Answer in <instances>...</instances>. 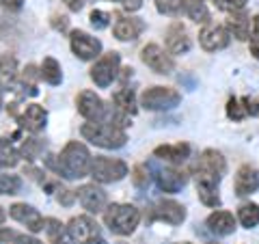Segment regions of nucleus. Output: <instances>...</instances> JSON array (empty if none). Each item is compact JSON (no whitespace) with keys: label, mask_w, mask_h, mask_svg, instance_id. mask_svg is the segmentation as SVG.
Here are the masks:
<instances>
[{"label":"nucleus","mask_w":259,"mask_h":244,"mask_svg":"<svg viewBox=\"0 0 259 244\" xmlns=\"http://www.w3.org/2000/svg\"><path fill=\"white\" fill-rule=\"evenodd\" d=\"M9 214H11L13 221L26 225V229L32 231V233L46 229V221L32 206H26V203H15V206L9 208Z\"/></svg>","instance_id":"15"},{"label":"nucleus","mask_w":259,"mask_h":244,"mask_svg":"<svg viewBox=\"0 0 259 244\" xmlns=\"http://www.w3.org/2000/svg\"><path fill=\"white\" fill-rule=\"evenodd\" d=\"M67 229L76 244H106V240H104L100 233L97 223L89 216H74L69 221Z\"/></svg>","instance_id":"7"},{"label":"nucleus","mask_w":259,"mask_h":244,"mask_svg":"<svg viewBox=\"0 0 259 244\" xmlns=\"http://www.w3.org/2000/svg\"><path fill=\"white\" fill-rule=\"evenodd\" d=\"M151 218H158V221H164L168 225H182L186 221V208L173 199H162L153 208Z\"/></svg>","instance_id":"16"},{"label":"nucleus","mask_w":259,"mask_h":244,"mask_svg":"<svg viewBox=\"0 0 259 244\" xmlns=\"http://www.w3.org/2000/svg\"><path fill=\"white\" fill-rule=\"evenodd\" d=\"M141 59H143V63L147 65L149 69H153L156 74H162V76L171 74V71L175 69V61L164 50H162L160 46H156V44L145 46L143 52H141Z\"/></svg>","instance_id":"10"},{"label":"nucleus","mask_w":259,"mask_h":244,"mask_svg":"<svg viewBox=\"0 0 259 244\" xmlns=\"http://www.w3.org/2000/svg\"><path fill=\"white\" fill-rule=\"evenodd\" d=\"M153 156L158 160H166L171 165H182V162L188 160L190 156V145L188 143H177V145H162V147H156Z\"/></svg>","instance_id":"24"},{"label":"nucleus","mask_w":259,"mask_h":244,"mask_svg":"<svg viewBox=\"0 0 259 244\" xmlns=\"http://www.w3.org/2000/svg\"><path fill=\"white\" fill-rule=\"evenodd\" d=\"M186 13H188V18L197 24H209V20H212L209 9L205 7L203 0H188V3H186Z\"/></svg>","instance_id":"29"},{"label":"nucleus","mask_w":259,"mask_h":244,"mask_svg":"<svg viewBox=\"0 0 259 244\" xmlns=\"http://www.w3.org/2000/svg\"><path fill=\"white\" fill-rule=\"evenodd\" d=\"M153 177H156V184H158V188L162 192H180L186 184H188V175L182 173V171H177V169H153Z\"/></svg>","instance_id":"14"},{"label":"nucleus","mask_w":259,"mask_h":244,"mask_svg":"<svg viewBox=\"0 0 259 244\" xmlns=\"http://www.w3.org/2000/svg\"><path fill=\"white\" fill-rule=\"evenodd\" d=\"M248 0H214V5L218 7V9H223V11H242L246 7Z\"/></svg>","instance_id":"37"},{"label":"nucleus","mask_w":259,"mask_h":244,"mask_svg":"<svg viewBox=\"0 0 259 244\" xmlns=\"http://www.w3.org/2000/svg\"><path fill=\"white\" fill-rule=\"evenodd\" d=\"M46 233L50 244H76L69 229L61 221H56V218H48L46 221Z\"/></svg>","instance_id":"26"},{"label":"nucleus","mask_w":259,"mask_h":244,"mask_svg":"<svg viewBox=\"0 0 259 244\" xmlns=\"http://www.w3.org/2000/svg\"><path fill=\"white\" fill-rule=\"evenodd\" d=\"M22 188V180L18 175L0 173V194H18Z\"/></svg>","instance_id":"34"},{"label":"nucleus","mask_w":259,"mask_h":244,"mask_svg":"<svg viewBox=\"0 0 259 244\" xmlns=\"http://www.w3.org/2000/svg\"><path fill=\"white\" fill-rule=\"evenodd\" d=\"M194 182H197V194L203 206L207 208H218L221 206V197H218V184H221V175L209 173L205 169L194 167Z\"/></svg>","instance_id":"5"},{"label":"nucleus","mask_w":259,"mask_h":244,"mask_svg":"<svg viewBox=\"0 0 259 244\" xmlns=\"http://www.w3.org/2000/svg\"><path fill=\"white\" fill-rule=\"evenodd\" d=\"M127 175V165L119 158H106V156H95L91 162V177L100 184H112L119 182Z\"/></svg>","instance_id":"4"},{"label":"nucleus","mask_w":259,"mask_h":244,"mask_svg":"<svg viewBox=\"0 0 259 244\" xmlns=\"http://www.w3.org/2000/svg\"><path fill=\"white\" fill-rule=\"evenodd\" d=\"M5 218H7V214H5V210H3V206H0V225L5 223Z\"/></svg>","instance_id":"47"},{"label":"nucleus","mask_w":259,"mask_h":244,"mask_svg":"<svg viewBox=\"0 0 259 244\" xmlns=\"http://www.w3.org/2000/svg\"><path fill=\"white\" fill-rule=\"evenodd\" d=\"M194 167L205 169V171H209V173H216L221 177L227 173V162L223 158V153L216 151V149H205L203 153H201V158H199V162Z\"/></svg>","instance_id":"25"},{"label":"nucleus","mask_w":259,"mask_h":244,"mask_svg":"<svg viewBox=\"0 0 259 244\" xmlns=\"http://www.w3.org/2000/svg\"><path fill=\"white\" fill-rule=\"evenodd\" d=\"M7 11H20L24 7V0H0Z\"/></svg>","instance_id":"40"},{"label":"nucleus","mask_w":259,"mask_h":244,"mask_svg":"<svg viewBox=\"0 0 259 244\" xmlns=\"http://www.w3.org/2000/svg\"><path fill=\"white\" fill-rule=\"evenodd\" d=\"M78 112L89 121H102L106 117V106H104L102 97L95 95L93 91H82L78 95Z\"/></svg>","instance_id":"13"},{"label":"nucleus","mask_w":259,"mask_h":244,"mask_svg":"<svg viewBox=\"0 0 259 244\" xmlns=\"http://www.w3.org/2000/svg\"><path fill=\"white\" fill-rule=\"evenodd\" d=\"M229 42H231L229 30H227L225 26H221V24H212V22H209L199 32V44L207 52L225 50V48L229 46Z\"/></svg>","instance_id":"9"},{"label":"nucleus","mask_w":259,"mask_h":244,"mask_svg":"<svg viewBox=\"0 0 259 244\" xmlns=\"http://www.w3.org/2000/svg\"><path fill=\"white\" fill-rule=\"evenodd\" d=\"M156 9L162 15H180L186 9V0H156Z\"/></svg>","instance_id":"33"},{"label":"nucleus","mask_w":259,"mask_h":244,"mask_svg":"<svg viewBox=\"0 0 259 244\" xmlns=\"http://www.w3.org/2000/svg\"><path fill=\"white\" fill-rule=\"evenodd\" d=\"M13 244H44V242H39L37 238H30V235H15Z\"/></svg>","instance_id":"45"},{"label":"nucleus","mask_w":259,"mask_h":244,"mask_svg":"<svg viewBox=\"0 0 259 244\" xmlns=\"http://www.w3.org/2000/svg\"><path fill=\"white\" fill-rule=\"evenodd\" d=\"M250 54L259 59V15L253 18V30H250Z\"/></svg>","instance_id":"38"},{"label":"nucleus","mask_w":259,"mask_h":244,"mask_svg":"<svg viewBox=\"0 0 259 244\" xmlns=\"http://www.w3.org/2000/svg\"><path fill=\"white\" fill-rule=\"evenodd\" d=\"M74 197H76V194L71 192V190H61V192H59V201L63 203V206H71Z\"/></svg>","instance_id":"43"},{"label":"nucleus","mask_w":259,"mask_h":244,"mask_svg":"<svg viewBox=\"0 0 259 244\" xmlns=\"http://www.w3.org/2000/svg\"><path fill=\"white\" fill-rule=\"evenodd\" d=\"M52 26L56 30L65 32V30H67V18H65V15H54V18H52Z\"/></svg>","instance_id":"41"},{"label":"nucleus","mask_w":259,"mask_h":244,"mask_svg":"<svg viewBox=\"0 0 259 244\" xmlns=\"http://www.w3.org/2000/svg\"><path fill=\"white\" fill-rule=\"evenodd\" d=\"M182 244H190V242H182Z\"/></svg>","instance_id":"50"},{"label":"nucleus","mask_w":259,"mask_h":244,"mask_svg":"<svg viewBox=\"0 0 259 244\" xmlns=\"http://www.w3.org/2000/svg\"><path fill=\"white\" fill-rule=\"evenodd\" d=\"M182 95L171 87H151L143 93L141 106L147 110H171L180 106Z\"/></svg>","instance_id":"6"},{"label":"nucleus","mask_w":259,"mask_h":244,"mask_svg":"<svg viewBox=\"0 0 259 244\" xmlns=\"http://www.w3.org/2000/svg\"><path fill=\"white\" fill-rule=\"evenodd\" d=\"M246 115H248V112H246L244 106H242V102H240V100L231 97V100L227 102V117H229V119H233V121H242Z\"/></svg>","instance_id":"35"},{"label":"nucleus","mask_w":259,"mask_h":244,"mask_svg":"<svg viewBox=\"0 0 259 244\" xmlns=\"http://www.w3.org/2000/svg\"><path fill=\"white\" fill-rule=\"evenodd\" d=\"M41 78L46 80L48 85H61V80H63V71H61V65L56 59H52V56H46L44 63H41Z\"/></svg>","instance_id":"28"},{"label":"nucleus","mask_w":259,"mask_h":244,"mask_svg":"<svg viewBox=\"0 0 259 244\" xmlns=\"http://www.w3.org/2000/svg\"><path fill=\"white\" fill-rule=\"evenodd\" d=\"M48 167L54 169L59 175L67 177V180H80L87 173H91V156L89 149L82 143L71 141L65 145V149L61 151V156H48Z\"/></svg>","instance_id":"1"},{"label":"nucleus","mask_w":259,"mask_h":244,"mask_svg":"<svg viewBox=\"0 0 259 244\" xmlns=\"http://www.w3.org/2000/svg\"><path fill=\"white\" fill-rule=\"evenodd\" d=\"M0 91H18V61L13 54L0 56Z\"/></svg>","instance_id":"20"},{"label":"nucleus","mask_w":259,"mask_h":244,"mask_svg":"<svg viewBox=\"0 0 259 244\" xmlns=\"http://www.w3.org/2000/svg\"><path fill=\"white\" fill-rule=\"evenodd\" d=\"M238 218H240L242 227L253 229V227L259 225V206H257V203H244V206H240Z\"/></svg>","instance_id":"31"},{"label":"nucleus","mask_w":259,"mask_h":244,"mask_svg":"<svg viewBox=\"0 0 259 244\" xmlns=\"http://www.w3.org/2000/svg\"><path fill=\"white\" fill-rule=\"evenodd\" d=\"M143 30H145V22L143 20L125 18V15H119L117 22H115V28H112V32H115V37L119 39V42H134Z\"/></svg>","instance_id":"21"},{"label":"nucleus","mask_w":259,"mask_h":244,"mask_svg":"<svg viewBox=\"0 0 259 244\" xmlns=\"http://www.w3.org/2000/svg\"><path fill=\"white\" fill-rule=\"evenodd\" d=\"M112 102H115V108L125 112V115H134L136 112V97H134V91L130 87L119 89V91L112 95Z\"/></svg>","instance_id":"27"},{"label":"nucleus","mask_w":259,"mask_h":244,"mask_svg":"<svg viewBox=\"0 0 259 244\" xmlns=\"http://www.w3.org/2000/svg\"><path fill=\"white\" fill-rule=\"evenodd\" d=\"M233 188H236L238 197H246V194H253L259 188V171L250 165H244L238 169L236 173V182H233Z\"/></svg>","instance_id":"17"},{"label":"nucleus","mask_w":259,"mask_h":244,"mask_svg":"<svg viewBox=\"0 0 259 244\" xmlns=\"http://www.w3.org/2000/svg\"><path fill=\"white\" fill-rule=\"evenodd\" d=\"M166 50L171 54H186L190 50V37L188 30H186L180 22H173L171 26L166 28Z\"/></svg>","instance_id":"19"},{"label":"nucleus","mask_w":259,"mask_h":244,"mask_svg":"<svg viewBox=\"0 0 259 244\" xmlns=\"http://www.w3.org/2000/svg\"><path fill=\"white\" fill-rule=\"evenodd\" d=\"M108 22H110V15H108V13H104V11H100V9L91 11V24H93L97 30L106 28V26H108Z\"/></svg>","instance_id":"39"},{"label":"nucleus","mask_w":259,"mask_h":244,"mask_svg":"<svg viewBox=\"0 0 259 244\" xmlns=\"http://www.w3.org/2000/svg\"><path fill=\"white\" fill-rule=\"evenodd\" d=\"M207 244H218V242H207Z\"/></svg>","instance_id":"49"},{"label":"nucleus","mask_w":259,"mask_h":244,"mask_svg":"<svg viewBox=\"0 0 259 244\" xmlns=\"http://www.w3.org/2000/svg\"><path fill=\"white\" fill-rule=\"evenodd\" d=\"M0 106H3V91H0Z\"/></svg>","instance_id":"48"},{"label":"nucleus","mask_w":259,"mask_h":244,"mask_svg":"<svg viewBox=\"0 0 259 244\" xmlns=\"http://www.w3.org/2000/svg\"><path fill=\"white\" fill-rule=\"evenodd\" d=\"M20 160V151L13 147L9 138H0V169H13Z\"/></svg>","instance_id":"30"},{"label":"nucleus","mask_w":259,"mask_h":244,"mask_svg":"<svg viewBox=\"0 0 259 244\" xmlns=\"http://www.w3.org/2000/svg\"><path fill=\"white\" fill-rule=\"evenodd\" d=\"M207 229L214 235H231L236 231V218L225 210H216L207 216Z\"/></svg>","instance_id":"22"},{"label":"nucleus","mask_w":259,"mask_h":244,"mask_svg":"<svg viewBox=\"0 0 259 244\" xmlns=\"http://www.w3.org/2000/svg\"><path fill=\"white\" fill-rule=\"evenodd\" d=\"M15 231H9V229H3L0 231V244H9V242H15Z\"/></svg>","instance_id":"44"},{"label":"nucleus","mask_w":259,"mask_h":244,"mask_svg":"<svg viewBox=\"0 0 259 244\" xmlns=\"http://www.w3.org/2000/svg\"><path fill=\"white\" fill-rule=\"evenodd\" d=\"M80 132H82L87 141H91L93 145L104 147V149H119V147H123L127 141V134L123 130L108 124V121H91V124H84Z\"/></svg>","instance_id":"2"},{"label":"nucleus","mask_w":259,"mask_h":244,"mask_svg":"<svg viewBox=\"0 0 259 244\" xmlns=\"http://www.w3.org/2000/svg\"><path fill=\"white\" fill-rule=\"evenodd\" d=\"M119 3L123 5L127 11H139L143 7V0H119Z\"/></svg>","instance_id":"42"},{"label":"nucleus","mask_w":259,"mask_h":244,"mask_svg":"<svg viewBox=\"0 0 259 244\" xmlns=\"http://www.w3.org/2000/svg\"><path fill=\"white\" fill-rule=\"evenodd\" d=\"M18 121L24 130H28V132H41L46 128L48 112L44 110V106H39V104H28V106L18 115Z\"/></svg>","instance_id":"18"},{"label":"nucleus","mask_w":259,"mask_h":244,"mask_svg":"<svg viewBox=\"0 0 259 244\" xmlns=\"http://www.w3.org/2000/svg\"><path fill=\"white\" fill-rule=\"evenodd\" d=\"M132 180H134V186H136V188H141V190H145V188H147V186H149L147 167H143V165L134 167V171H132Z\"/></svg>","instance_id":"36"},{"label":"nucleus","mask_w":259,"mask_h":244,"mask_svg":"<svg viewBox=\"0 0 259 244\" xmlns=\"http://www.w3.org/2000/svg\"><path fill=\"white\" fill-rule=\"evenodd\" d=\"M63 3L69 7V11H80V9L84 7L87 0H63Z\"/></svg>","instance_id":"46"},{"label":"nucleus","mask_w":259,"mask_h":244,"mask_svg":"<svg viewBox=\"0 0 259 244\" xmlns=\"http://www.w3.org/2000/svg\"><path fill=\"white\" fill-rule=\"evenodd\" d=\"M71 50H74V54L78 56V59L91 61V59H95V56H100L102 44H100V39L91 37L84 30H74L71 32Z\"/></svg>","instance_id":"11"},{"label":"nucleus","mask_w":259,"mask_h":244,"mask_svg":"<svg viewBox=\"0 0 259 244\" xmlns=\"http://www.w3.org/2000/svg\"><path fill=\"white\" fill-rule=\"evenodd\" d=\"M104 223L117 235H130L141 223V212L130 203H112L104 212Z\"/></svg>","instance_id":"3"},{"label":"nucleus","mask_w":259,"mask_h":244,"mask_svg":"<svg viewBox=\"0 0 259 244\" xmlns=\"http://www.w3.org/2000/svg\"><path fill=\"white\" fill-rule=\"evenodd\" d=\"M76 197L78 201L82 203V208L87 210V212H91V214H97V212H102L104 208H106V190H102L100 186H95V184H84V186H80V188L76 190Z\"/></svg>","instance_id":"12"},{"label":"nucleus","mask_w":259,"mask_h":244,"mask_svg":"<svg viewBox=\"0 0 259 244\" xmlns=\"http://www.w3.org/2000/svg\"><path fill=\"white\" fill-rule=\"evenodd\" d=\"M119 63H121L119 52H108V54H104L102 59L93 65V69H91V80H93V83L100 87V89L110 87L112 80L117 78Z\"/></svg>","instance_id":"8"},{"label":"nucleus","mask_w":259,"mask_h":244,"mask_svg":"<svg viewBox=\"0 0 259 244\" xmlns=\"http://www.w3.org/2000/svg\"><path fill=\"white\" fill-rule=\"evenodd\" d=\"M41 151H44V143L39 141V138H26L20 147V156H24V160L32 162L41 156Z\"/></svg>","instance_id":"32"},{"label":"nucleus","mask_w":259,"mask_h":244,"mask_svg":"<svg viewBox=\"0 0 259 244\" xmlns=\"http://www.w3.org/2000/svg\"><path fill=\"white\" fill-rule=\"evenodd\" d=\"M227 30H229L231 37L240 39V42H246L250 37V18L246 15V11H233L229 13V18H227Z\"/></svg>","instance_id":"23"}]
</instances>
